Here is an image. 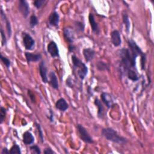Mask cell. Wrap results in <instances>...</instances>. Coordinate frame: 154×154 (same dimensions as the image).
I'll list each match as a JSON object with an SVG mask.
<instances>
[{"mask_svg": "<svg viewBox=\"0 0 154 154\" xmlns=\"http://www.w3.org/2000/svg\"><path fill=\"white\" fill-rule=\"evenodd\" d=\"M63 36L66 41L68 42L69 45H73L75 40V34L73 30L69 26L63 29Z\"/></svg>", "mask_w": 154, "mask_h": 154, "instance_id": "cell-6", "label": "cell"}, {"mask_svg": "<svg viewBox=\"0 0 154 154\" xmlns=\"http://www.w3.org/2000/svg\"><path fill=\"white\" fill-rule=\"evenodd\" d=\"M126 75L128 76V79H131L132 81H137L139 79V77L138 76L136 70H129Z\"/></svg>", "mask_w": 154, "mask_h": 154, "instance_id": "cell-22", "label": "cell"}, {"mask_svg": "<svg viewBox=\"0 0 154 154\" xmlns=\"http://www.w3.org/2000/svg\"><path fill=\"white\" fill-rule=\"evenodd\" d=\"M8 153H10V150H8L7 147L3 148V149L1 151V154H8Z\"/></svg>", "mask_w": 154, "mask_h": 154, "instance_id": "cell-38", "label": "cell"}, {"mask_svg": "<svg viewBox=\"0 0 154 154\" xmlns=\"http://www.w3.org/2000/svg\"><path fill=\"white\" fill-rule=\"evenodd\" d=\"M110 36H111V43L114 46L117 47L121 45L122 40L120 37V34L119 31L117 30L112 31L110 33Z\"/></svg>", "mask_w": 154, "mask_h": 154, "instance_id": "cell-10", "label": "cell"}, {"mask_svg": "<svg viewBox=\"0 0 154 154\" xmlns=\"http://www.w3.org/2000/svg\"><path fill=\"white\" fill-rule=\"evenodd\" d=\"M66 85L70 87V88H72L73 87V79L70 78V77H69L67 79H66Z\"/></svg>", "mask_w": 154, "mask_h": 154, "instance_id": "cell-35", "label": "cell"}, {"mask_svg": "<svg viewBox=\"0 0 154 154\" xmlns=\"http://www.w3.org/2000/svg\"><path fill=\"white\" fill-rule=\"evenodd\" d=\"M83 55L85 61L89 62L93 59L95 55V51L92 48H85L83 50Z\"/></svg>", "mask_w": 154, "mask_h": 154, "instance_id": "cell-16", "label": "cell"}, {"mask_svg": "<svg viewBox=\"0 0 154 154\" xmlns=\"http://www.w3.org/2000/svg\"><path fill=\"white\" fill-rule=\"evenodd\" d=\"M102 134L107 140L117 144H125L128 142L126 138L119 135L114 129L111 128H103L102 130Z\"/></svg>", "mask_w": 154, "mask_h": 154, "instance_id": "cell-2", "label": "cell"}, {"mask_svg": "<svg viewBox=\"0 0 154 154\" xmlns=\"http://www.w3.org/2000/svg\"><path fill=\"white\" fill-rule=\"evenodd\" d=\"M19 9L23 17L25 18L27 17L29 12V7L26 1L20 0L19 1Z\"/></svg>", "mask_w": 154, "mask_h": 154, "instance_id": "cell-9", "label": "cell"}, {"mask_svg": "<svg viewBox=\"0 0 154 154\" xmlns=\"http://www.w3.org/2000/svg\"><path fill=\"white\" fill-rule=\"evenodd\" d=\"M10 154H14V153L20 154L21 151H20V148L19 146L17 145V144L14 143L10 150Z\"/></svg>", "mask_w": 154, "mask_h": 154, "instance_id": "cell-25", "label": "cell"}, {"mask_svg": "<svg viewBox=\"0 0 154 154\" xmlns=\"http://www.w3.org/2000/svg\"><path fill=\"white\" fill-rule=\"evenodd\" d=\"M47 51L52 57L59 56V50L57 43L54 41H51L47 46Z\"/></svg>", "mask_w": 154, "mask_h": 154, "instance_id": "cell-7", "label": "cell"}, {"mask_svg": "<svg viewBox=\"0 0 154 154\" xmlns=\"http://www.w3.org/2000/svg\"><path fill=\"white\" fill-rule=\"evenodd\" d=\"M122 19H123V22L124 23L126 27V31L127 33H129V29H130V22H129L128 15L125 11H124L122 14Z\"/></svg>", "mask_w": 154, "mask_h": 154, "instance_id": "cell-23", "label": "cell"}, {"mask_svg": "<svg viewBox=\"0 0 154 154\" xmlns=\"http://www.w3.org/2000/svg\"><path fill=\"white\" fill-rule=\"evenodd\" d=\"M49 82L52 86V87L55 90L58 89V79L57 78V76L55 75V73H54V72L51 71L50 72L49 74Z\"/></svg>", "mask_w": 154, "mask_h": 154, "instance_id": "cell-19", "label": "cell"}, {"mask_svg": "<svg viewBox=\"0 0 154 154\" xmlns=\"http://www.w3.org/2000/svg\"><path fill=\"white\" fill-rule=\"evenodd\" d=\"M28 94L31 99V100L32 101V103H35V97L34 94L32 92V91H31L30 90H28Z\"/></svg>", "mask_w": 154, "mask_h": 154, "instance_id": "cell-34", "label": "cell"}, {"mask_svg": "<svg viewBox=\"0 0 154 154\" xmlns=\"http://www.w3.org/2000/svg\"><path fill=\"white\" fill-rule=\"evenodd\" d=\"M34 138L32 134L29 132L26 131L23 134V142L26 145H29L34 143Z\"/></svg>", "mask_w": 154, "mask_h": 154, "instance_id": "cell-18", "label": "cell"}, {"mask_svg": "<svg viewBox=\"0 0 154 154\" xmlns=\"http://www.w3.org/2000/svg\"><path fill=\"white\" fill-rule=\"evenodd\" d=\"M75 49V46L72 45H69V47H68V49H69V52H73Z\"/></svg>", "mask_w": 154, "mask_h": 154, "instance_id": "cell-39", "label": "cell"}, {"mask_svg": "<svg viewBox=\"0 0 154 154\" xmlns=\"http://www.w3.org/2000/svg\"><path fill=\"white\" fill-rule=\"evenodd\" d=\"M6 109L2 106H1L0 108V123H2L4 119H5V117L6 115Z\"/></svg>", "mask_w": 154, "mask_h": 154, "instance_id": "cell-26", "label": "cell"}, {"mask_svg": "<svg viewBox=\"0 0 154 154\" xmlns=\"http://www.w3.org/2000/svg\"><path fill=\"white\" fill-rule=\"evenodd\" d=\"M76 128L79 134V137L83 141L89 144L93 143V138L91 137L88 132L87 131L86 129L82 125L78 124L76 126Z\"/></svg>", "mask_w": 154, "mask_h": 154, "instance_id": "cell-4", "label": "cell"}, {"mask_svg": "<svg viewBox=\"0 0 154 154\" xmlns=\"http://www.w3.org/2000/svg\"><path fill=\"white\" fill-rule=\"evenodd\" d=\"M35 126L37 128V131L38 132V135H39V137L42 141V142H44V138H43V131L42 130V128H41V126L40 124L37 123H35Z\"/></svg>", "mask_w": 154, "mask_h": 154, "instance_id": "cell-28", "label": "cell"}, {"mask_svg": "<svg viewBox=\"0 0 154 154\" xmlns=\"http://www.w3.org/2000/svg\"><path fill=\"white\" fill-rule=\"evenodd\" d=\"M1 17L2 19V20L5 22V25H6V28H7V33H8V37L10 38L11 37V25L10 23V21L8 20L7 16L5 15V14L4 13L3 10L1 9Z\"/></svg>", "mask_w": 154, "mask_h": 154, "instance_id": "cell-20", "label": "cell"}, {"mask_svg": "<svg viewBox=\"0 0 154 154\" xmlns=\"http://www.w3.org/2000/svg\"><path fill=\"white\" fill-rule=\"evenodd\" d=\"M76 28L78 30L80 31H84V24L83 23H82L81 22H79V21H76L75 22V23Z\"/></svg>", "mask_w": 154, "mask_h": 154, "instance_id": "cell-33", "label": "cell"}, {"mask_svg": "<svg viewBox=\"0 0 154 154\" xmlns=\"http://www.w3.org/2000/svg\"><path fill=\"white\" fill-rule=\"evenodd\" d=\"M59 20H60V16L58 13L55 11L52 12L48 17L49 24L52 26H58L59 23Z\"/></svg>", "mask_w": 154, "mask_h": 154, "instance_id": "cell-12", "label": "cell"}, {"mask_svg": "<svg viewBox=\"0 0 154 154\" xmlns=\"http://www.w3.org/2000/svg\"><path fill=\"white\" fill-rule=\"evenodd\" d=\"M38 69H39V73H40L42 81L44 83H47L48 82V76H47L48 70H47V68L46 67L45 63L44 61H42L40 63Z\"/></svg>", "mask_w": 154, "mask_h": 154, "instance_id": "cell-11", "label": "cell"}, {"mask_svg": "<svg viewBox=\"0 0 154 154\" xmlns=\"http://www.w3.org/2000/svg\"><path fill=\"white\" fill-rule=\"evenodd\" d=\"M44 153L45 154H49V153H55V152L49 147L46 148L44 150Z\"/></svg>", "mask_w": 154, "mask_h": 154, "instance_id": "cell-36", "label": "cell"}, {"mask_svg": "<svg viewBox=\"0 0 154 154\" xmlns=\"http://www.w3.org/2000/svg\"><path fill=\"white\" fill-rule=\"evenodd\" d=\"M101 100L108 108H111L114 105V101L111 95L106 92H103L100 94Z\"/></svg>", "mask_w": 154, "mask_h": 154, "instance_id": "cell-8", "label": "cell"}, {"mask_svg": "<svg viewBox=\"0 0 154 154\" xmlns=\"http://www.w3.org/2000/svg\"><path fill=\"white\" fill-rule=\"evenodd\" d=\"M94 103L97 108V117L99 119H103L105 116V111L102 103H101L100 100L97 98H96L94 99Z\"/></svg>", "mask_w": 154, "mask_h": 154, "instance_id": "cell-14", "label": "cell"}, {"mask_svg": "<svg viewBox=\"0 0 154 154\" xmlns=\"http://www.w3.org/2000/svg\"><path fill=\"white\" fill-rule=\"evenodd\" d=\"M1 60L2 61V62L3 63V64L8 69L10 66L11 64V62L9 60V59L4 56H3L2 54H1Z\"/></svg>", "mask_w": 154, "mask_h": 154, "instance_id": "cell-27", "label": "cell"}, {"mask_svg": "<svg viewBox=\"0 0 154 154\" xmlns=\"http://www.w3.org/2000/svg\"><path fill=\"white\" fill-rule=\"evenodd\" d=\"M146 56L144 53H143L141 55V67L142 70L145 69V64H146Z\"/></svg>", "mask_w": 154, "mask_h": 154, "instance_id": "cell-31", "label": "cell"}, {"mask_svg": "<svg viewBox=\"0 0 154 154\" xmlns=\"http://www.w3.org/2000/svg\"><path fill=\"white\" fill-rule=\"evenodd\" d=\"M30 150L32 153H36V154H40L41 150L39 148V147L37 145H32L30 147Z\"/></svg>", "mask_w": 154, "mask_h": 154, "instance_id": "cell-30", "label": "cell"}, {"mask_svg": "<svg viewBox=\"0 0 154 154\" xmlns=\"http://www.w3.org/2000/svg\"><path fill=\"white\" fill-rule=\"evenodd\" d=\"M38 23V20L37 16L34 14L31 16L29 18V26L31 28H34Z\"/></svg>", "mask_w": 154, "mask_h": 154, "instance_id": "cell-24", "label": "cell"}, {"mask_svg": "<svg viewBox=\"0 0 154 154\" xmlns=\"http://www.w3.org/2000/svg\"><path fill=\"white\" fill-rule=\"evenodd\" d=\"M96 68L99 71H103V70H109V65L102 61H99L97 62Z\"/></svg>", "mask_w": 154, "mask_h": 154, "instance_id": "cell-21", "label": "cell"}, {"mask_svg": "<svg viewBox=\"0 0 154 154\" xmlns=\"http://www.w3.org/2000/svg\"><path fill=\"white\" fill-rule=\"evenodd\" d=\"M22 40L25 48L26 50H32L35 46V41L32 37L26 32L22 33Z\"/></svg>", "mask_w": 154, "mask_h": 154, "instance_id": "cell-5", "label": "cell"}, {"mask_svg": "<svg viewBox=\"0 0 154 154\" xmlns=\"http://www.w3.org/2000/svg\"><path fill=\"white\" fill-rule=\"evenodd\" d=\"M55 107L60 111H64L69 108V105L64 98H60L56 102Z\"/></svg>", "mask_w": 154, "mask_h": 154, "instance_id": "cell-17", "label": "cell"}, {"mask_svg": "<svg viewBox=\"0 0 154 154\" xmlns=\"http://www.w3.org/2000/svg\"><path fill=\"white\" fill-rule=\"evenodd\" d=\"M25 55L28 63L30 62H35L39 61L42 58V55L40 54H32L30 52H26Z\"/></svg>", "mask_w": 154, "mask_h": 154, "instance_id": "cell-15", "label": "cell"}, {"mask_svg": "<svg viewBox=\"0 0 154 154\" xmlns=\"http://www.w3.org/2000/svg\"><path fill=\"white\" fill-rule=\"evenodd\" d=\"M118 54L120 57V67L125 75L130 70H136V60L132 58L129 49L122 48L118 51Z\"/></svg>", "mask_w": 154, "mask_h": 154, "instance_id": "cell-1", "label": "cell"}, {"mask_svg": "<svg viewBox=\"0 0 154 154\" xmlns=\"http://www.w3.org/2000/svg\"><path fill=\"white\" fill-rule=\"evenodd\" d=\"M46 2V1L45 0H35L33 2L34 5L37 8H40Z\"/></svg>", "mask_w": 154, "mask_h": 154, "instance_id": "cell-29", "label": "cell"}, {"mask_svg": "<svg viewBox=\"0 0 154 154\" xmlns=\"http://www.w3.org/2000/svg\"><path fill=\"white\" fill-rule=\"evenodd\" d=\"M1 38H2V45L4 46L7 44V38L4 33V31L2 29V27H1Z\"/></svg>", "mask_w": 154, "mask_h": 154, "instance_id": "cell-32", "label": "cell"}, {"mask_svg": "<svg viewBox=\"0 0 154 154\" xmlns=\"http://www.w3.org/2000/svg\"><path fill=\"white\" fill-rule=\"evenodd\" d=\"M88 20H89V22H90L93 32H94L95 34H99L100 32V29H99L98 24L96 22L94 17L92 13L89 14Z\"/></svg>", "mask_w": 154, "mask_h": 154, "instance_id": "cell-13", "label": "cell"}, {"mask_svg": "<svg viewBox=\"0 0 154 154\" xmlns=\"http://www.w3.org/2000/svg\"><path fill=\"white\" fill-rule=\"evenodd\" d=\"M48 119L51 122H54V113L51 109L49 110V116L48 117Z\"/></svg>", "mask_w": 154, "mask_h": 154, "instance_id": "cell-37", "label": "cell"}, {"mask_svg": "<svg viewBox=\"0 0 154 154\" xmlns=\"http://www.w3.org/2000/svg\"><path fill=\"white\" fill-rule=\"evenodd\" d=\"M72 61L74 67L78 68V75L81 80L84 79L88 72V68L86 65L81 61L76 55H72Z\"/></svg>", "mask_w": 154, "mask_h": 154, "instance_id": "cell-3", "label": "cell"}]
</instances>
